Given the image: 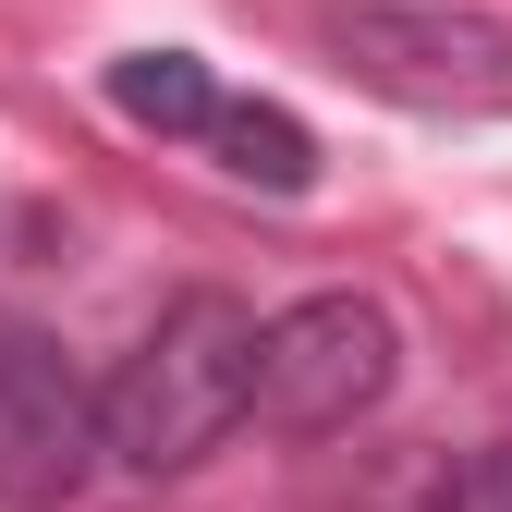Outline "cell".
Masks as SVG:
<instances>
[{
    "instance_id": "obj_7",
    "label": "cell",
    "mask_w": 512,
    "mask_h": 512,
    "mask_svg": "<svg viewBox=\"0 0 512 512\" xmlns=\"http://www.w3.org/2000/svg\"><path fill=\"white\" fill-rule=\"evenodd\" d=\"M415 512H512V439H488V452H464L452 476H439Z\"/></svg>"
},
{
    "instance_id": "obj_3",
    "label": "cell",
    "mask_w": 512,
    "mask_h": 512,
    "mask_svg": "<svg viewBox=\"0 0 512 512\" xmlns=\"http://www.w3.org/2000/svg\"><path fill=\"white\" fill-rule=\"evenodd\" d=\"M330 61L403 110H512V25L476 0H342Z\"/></svg>"
},
{
    "instance_id": "obj_2",
    "label": "cell",
    "mask_w": 512,
    "mask_h": 512,
    "mask_svg": "<svg viewBox=\"0 0 512 512\" xmlns=\"http://www.w3.org/2000/svg\"><path fill=\"white\" fill-rule=\"evenodd\" d=\"M403 330L378 293H305L281 317H256V427L281 439H342L354 415L391 403Z\"/></svg>"
},
{
    "instance_id": "obj_4",
    "label": "cell",
    "mask_w": 512,
    "mask_h": 512,
    "mask_svg": "<svg viewBox=\"0 0 512 512\" xmlns=\"http://www.w3.org/2000/svg\"><path fill=\"white\" fill-rule=\"evenodd\" d=\"M98 464H110V427H98L86 366L37 317L0 305V512H61Z\"/></svg>"
},
{
    "instance_id": "obj_5",
    "label": "cell",
    "mask_w": 512,
    "mask_h": 512,
    "mask_svg": "<svg viewBox=\"0 0 512 512\" xmlns=\"http://www.w3.org/2000/svg\"><path fill=\"white\" fill-rule=\"evenodd\" d=\"M220 98H232V86L208 74L196 49H122V61H110V110L135 122V135H183V147H196L208 122H220Z\"/></svg>"
},
{
    "instance_id": "obj_6",
    "label": "cell",
    "mask_w": 512,
    "mask_h": 512,
    "mask_svg": "<svg viewBox=\"0 0 512 512\" xmlns=\"http://www.w3.org/2000/svg\"><path fill=\"white\" fill-rule=\"evenodd\" d=\"M196 147H220V171L256 183V196H305V183H317V135L281 98H220V122H208Z\"/></svg>"
},
{
    "instance_id": "obj_1",
    "label": "cell",
    "mask_w": 512,
    "mask_h": 512,
    "mask_svg": "<svg viewBox=\"0 0 512 512\" xmlns=\"http://www.w3.org/2000/svg\"><path fill=\"white\" fill-rule=\"evenodd\" d=\"M256 415V317L232 293H183L159 305V330L98 378V427L122 476H183Z\"/></svg>"
}]
</instances>
